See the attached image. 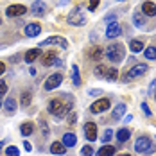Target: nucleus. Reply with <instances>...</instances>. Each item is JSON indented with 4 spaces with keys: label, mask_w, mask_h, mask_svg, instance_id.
Returning <instances> with one entry per match:
<instances>
[{
    "label": "nucleus",
    "mask_w": 156,
    "mask_h": 156,
    "mask_svg": "<svg viewBox=\"0 0 156 156\" xmlns=\"http://www.w3.org/2000/svg\"><path fill=\"white\" fill-rule=\"evenodd\" d=\"M0 108H2V102H0Z\"/></svg>",
    "instance_id": "obj_47"
},
{
    "label": "nucleus",
    "mask_w": 156,
    "mask_h": 156,
    "mask_svg": "<svg viewBox=\"0 0 156 156\" xmlns=\"http://www.w3.org/2000/svg\"><path fill=\"white\" fill-rule=\"evenodd\" d=\"M142 111H144V115L145 117H151L153 113H151V109H149V106H147V102H142Z\"/></svg>",
    "instance_id": "obj_35"
},
{
    "label": "nucleus",
    "mask_w": 156,
    "mask_h": 156,
    "mask_svg": "<svg viewBox=\"0 0 156 156\" xmlns=\"http://www.w3.org/2000/svg\"><path fill=\"white\" fill-rule=\"evenodd\" d=\"M88 54H90V59H94V61H99V59L102 58L104 50H102L101 47H92V48H90V52H88Z\"/></svg>",
    "instance_id": "obj_22"
},
{
    "label": "nucleus",
    "mask_w": 156,
    "mask_h": 156,
    "mask_svg": "<svg viewBox=\"0 0 156 156\" xmlns=\"http://www.w3.org/2000/svg\"><path fill=\"white\" fill-rule=\"evenodd\" d=\"M133 23H135L138 29H144V27H145V20H144V15H142V13H138V11H136V13H133Z\"/></svg>",
    "instance_id": "obj_23"
},
{
    "label": "nucleus",
    "mask_w": 156,
    "mask_h": 156,
    "mask_svg": "<svg viewBox=\"0 0 156 156\" xmlns=\"http://www.w3.org/2000/svg\"><path fill=\"white\" fill-rule=\"evenodd\" d=\"M97 156H115V147L113 145H102L99 151H97Z\"/></svg>",
    "instance_id": "obj_19"
},
{
    "label": "nucleus",
    "mask_w": 156,
    "mask_h": 156,
    "mask_svg": "<svg viewBox=\"0 0 156 156\" xmlns=\"http://www.w3.org/2000/svg\"><path fill=\"white\" fill-rule=\"evenodd\" d=\"M81 154H83V156H92V154H94V149H92V145H84V147L81 149Z\"/></svg>",
    "instance_id": "obj_33"
},
{
    "label": "nucleus",
    "mask_w": 156,
    "mask_h": 156,
    "mask_svg": "<svg viewBox=\"0 0 156 156\" xmlns=\"http://www.w3.org/2000/svg\"><path fill=\"white\" fill-rule=\"evenodd\" d=\"M122 156H131V154H122Z\"/></svg>",
    "instance_id": "obj_45"
},
{
    "label": "nucleus",
    "mask_w": 156,
    "mask_h": 156,
    "mask_svg": "<svg viewBox=\"0 0 156 156\" xmlns=\"http://www.w3.org/2000/svg\"><path fill=\"white\" fill-rule=\"evenodd\" d=\"M68 120H70V124H74V122H76V120H77V117H76V115H74V113H72V115H70V117H68Z\"/></svg>",
    "instance_id": "obj_40"
},
{
    "label": "nucleus",
    "mask_w": 156,
    "mask_h": 156,
    "mask_svg": "<svg viewBox=\"0 0 156 156\" xmlns=\"http://www.w3.org/2000/svg\"><path fill=\"white\" fill-rule=\"evenodd\" d=\"M0 25H2V18H0Z\"/></svg>",
    "instance_id": "obj_46"
},
{
    "label": "nucleus",
    "mask_w": 156,
    "mask_h": 156,
    "mask_svg": "<svg viewBox=\"0 0 156 156\" xmlns=\"http://www.w3.org/2000/svg\"><path fill=\"white\" fill-rule=\"evenodd\" d=\"M151 149H153V142H151L149 136H140L135 142V151L136 153H149Z\"/></svg>",
    "instance_id": "obj_4"
},
{
    "label": "nucleus",
    "mask_w": 156,
    "mask_h": 156,
    "mask_svg": "<svg viewBox=\"0 0 156 156\" xmlns=\"http://www.w3.org/2000/svg\"><path fill=\"white\" fill-rule=\"evenodd\" d=\"M129 136H131V131H129L127 127H122V129L117 133V140L119 142H127L129 140Z\"/></svg>",
    "instance_id": "obj_26"
},
{
    "label": "nucleus",
    "mask_w": 156,
    "mask_h": 156,
    "mask_svg": "<svg viewBox=\"0 0 156 156\" xmlns=\"http://www.w3.org/2000/svg\"><path fill=\"white\" fill-rule=\"evenodd\" d=\"M144 56L147 58V59H156V47H147L145 50H144Z\"/></svg>",
    "instance_id": "obj_29"
},
{
    "label": "nucleus",
    "mask_w": 156,
    "mask_h": 156,
    "mask_svg": "<svg viewBox=\"0 0 156 156\" xmlns=\"http://www.w3.org/2000/svg\"><path fill=\"white\" fill-rule=\"evenodd\" d=\"M72 106H74V101H72V99H70L66 104H63L61 99L56 97V99H52V101L48 102V113H52L56 119H63V117L68 113V109L72 108Z\"/></svg>",
    "instance_id": "obj_1"
},
{
    "label": "nucleus",
    "mask_w": 156,
    "mask_h": 156,
    "mask_svg": "<svg viewBox=\"0 0 156 156\" xmlns=\"http://www.w3.org/2000/svg\"><path fill=\"white\" fill-rule=\"evenodd\" d=\"M38 56H40V48H31V50H27L25 52V56H23V59L27 63H32L38 59Z\"/></svg>",
    "instance_id": "obj_20"
},
{
    "label": "nucleus",
    "mask_w": 156,
    "mask_h": 156,
    "mask_svg": "<svg viewBox=\"0 0 156 156\" xmlns=\"http://www.w3.org/2000/svg\"><path fill=\"white\" fill-rule=\"evenodd\" d=\"M43 65H45V66L58 65V54H56V52H47V54H43Z\"/></svg>",
    "instance_id": "obj_15"
},
{
    "label": "nucleus",
    "mask_w": 156,
    "mask_h": 156,
    "mask_svg": "<svg viewBox=\"0 0 156 156\" xmlns=\"http://www.w3.org/2000/svg\"><path fill=\"white\" fill-rule=\"evenodd\" d=\"M104 54H106V58H108L111 63H120L124 59L126 52H124V47L120 45V43H113V45H109L106 50H104Z\"/></svg>",
    "instance_id": "obj_2"
},
{
    "label": "nucleus",
    "mask_w": 156,
    "mask_h": 156,
    "mask_svg": "<svg viewBox=\"0 0 156 156\" xmlns=\"http://www.w3.org/2000/svg\"><path fill=\"white\" fill-rule=\"evenodd\" d=\"M115 18H117V15H108V16H106V20H108V22H111V20H115Z\"/></svg>",
    "instance_id": "obj_42"
},
{
    "label": "nucleus",
    "mask_w": 156,
    "mask_h": 156,
    "mask_svg": "<svg viewBox=\"0 0 156 156\" xmlns=\"http://www.w3.org/2000/svg\"><path fill=\"white\" fill-rule=\"evenodd\" d=\"M43 45H59V47H63V48L68 47L66 40L61 38V36H50V38H47L45 41H40V47H43Z\"/></svg>",
    "instance_id": "obj_8"
},
{
    "label": "nucleus",
    "mask_w": 156,
    "mask_h": 156,
    "mask_svg": "<svg viewBox=\"0 0 156 156\" xmlns=\"http://www.w3.org/2000/svg\"><path fill=\"white\" fill-rule=\"evenodd\" d=\"M149 70V66L147 65H144V63H138V65H135L129 72H127V76H126V79H136V77H142L145 72Z\"/></svg>",
    "instance_id": "obj_5"
},
{
    "label": "nucleus",
    "mask_w": 156,
    "mask_h": 156,
    "mask_svg": "<svg viewBox=\"0 0 156 156\" xmlns=\"http://www.w3.org/2000/svg\"><path fill=\"white\" fill-rule=\"evenodd\" d=\"M61 83H63V74L56 72V74H52V76H48L47 77L45 84H43V88H45L47 92H52V90H56Z\"/></svg>",
    "instance_id": "obj_3"
},
{
    "label": "nucleus",
    "mask_w": 156,
    "mask_h": 156,
    "mask_svg": "<svg viewBox=\"0 0 156 156\" xmlns=\"http://www.w3.org/2000/svg\"><path fill=\"white\" fill-rule=\"evenodd\" d=\"M65 151H66V147L63 145V142H54L52 145H50V153L54 156H61L65 154Z\"/></svg>",
    "instance_id": "obj_16"
},
{
    "label": "nucleus",
    "mask_w": 156,
    "mask_h": 156,
    "mask_svg": "<svg viewBox=\"0 0 156 156\" xmlns=\"http://www.w3.org/2000/svg\"><path fill=\"white\" fill-rule=\"evenodd\" d=\"M66 22L72 23V25H84L86 23V16L83 15L79 9H76V11H72L70 15L66 16Z\"/></svg>",
    "instance_id": "obj_6"
},
{
    "label": "nucleus",
    "mask_w": 156,
    "mask_h": 156,
    "mask_svg": "<svg viewBox=\"0 0 156 156\" xmlns=\"http://www.w3.org/2000/svg\"><path fill=\"white\" fill-rule=\"evenodd\" d=\"M129 48H131L133 52H140V50H144V41L133 40V41H129Z\"/></svg>",
    "instance_id": "obj_27"
},
{
    "label": "nucleus",
    "mask_w": 156,
    "mask_h": 156,
    "mask_svg": "<svg viewBox=\"0 0 156 156\" xmlns=\"http://www.w3.org/2000/svg\"><path fill=\"white\" fill-rule=\"evenodd\" d=\"M90 95H101V90H90Z\"/></svg>",
    "instance_id": "obj_43"
},
{
    "label": "nucleus",
    "mask_w": 156,
    "mask_h": 156,
    "mask_svg": "<svg viewBox=\"0 0 156 156\" xmlns=\"http://www.w3.org/2000/svg\"><path fill=\"white\" fill-rule=\"evenodd\" d=\"M109 106H111V102L108 99H99V101H95L94 104L90 106V111L92 113H102V111L109 109Z\"/></svg>",
    "instance_id": "obj_7"
},
{
    "label": "nucleus",
    "mask_w": 156,
    "mask_h": 156,
    "mask_svg": "<svg viewBox=\"0 0 156 156\" xmlns=\"http://www.w3.org/2000/svg\"><path fill=\"white\" fill-rule=\"evenodd\" d=\"M72 83H74V86H81V76H79L77 65H72Z\"/></svg>",
    "instance_id": "obj_24"
},
{
    "label": "nucleus",
    "mask_w": 156,
    "mask_h": 156,
    "mask_svg": "<svg viewBox=\"0 0 156 156\" xmlns=\"http://www.w3.org/2000/svg\"><path fill=\"white\" fill-rule=\"evenodd\" d=\"M124 113H126V104L120 102V104H117L115 109H113V119H115V120H120V119L124 117Z\"/></svg>",
    "instance_id": "obj_21"
},
{
    "label": "nucleus",
    "mask_w": 156,
    "mask_h": 156,
    "mask_svg": "<svg viewBox=\"0 0 156 156\" xmlns=\"http://www.w3.org/2000/svg\"><path fill=\"white\" fill-rule=\"evenodd\" d=\"M5 94H7V83L5 81H0V97H4Z\"/></svg>",
    "instance_id": "obj_34"
},
{
    "label": "nucleus",
    "mask_w": 156,
    "mask_h": 156,
    "mask_svg": "<svg viewBox=\"0 0 156 156\" xmlns=\"http://www.w3.org/2000/svg\"><path fill=\"white\" fill-rule=\"evenodd\" d=\"M84 136L90 142L97 140V126H95L94 122H86V124H84Z\"/></svg>",
    "instance_id": "obj_10"
},
{
    "label": "nucleus",
    "mask_w": 156,
    "mask_h": 156,
    "mask_svg": "<svg viewBox=\"0 0 156 156\" xmlns=\"http://www.w3.org/2000/svg\"><path fill=\"white\" fill-rule=\"evenodd\" d=\"M31 99H32V95L29 94V92H23V94H22V106L27 108V106L31 104Z\"/></svg>",
    "instance_id": "obj_30"
},
{
    "label": "nucleus",
    "mask_w": 156,
    "mask_h": 156,
    "mask_svg": "<svg viewBox=\"0 0 156 156\" xmlns=\"http://www.w3.org/2000/svg\"><path fill=\"white\" fill-rule=\"evenodd\" d=\"M4 108L7 111V115H13L16 111V101L15 97H9V99H5V102H4Z\"/></svg>",
    "instance_id": "obj_18"
},
{
    "label": "nucleus",
    "mask_w": 156,
    "mask_h": 156,
    "mask_svg": "<svg viewBox=\"0 0 156 156\" xmlns=\"http://www.w3.org/2000/svg\"><path fill=\"white\" fill-rule=\"evenodd\" d=\"M111 136H113V131H111V129H106V131H104V135H102V142H109Z\"/></svg>",
    "instance_id": "obj_36"
},
{
    "label": "nucleus",
    "mask_w": 156,
    "mask_h": 156,
    "mask_svg": "<svg viewBox=\"0 0 156 156\" xmlns=\"http://www.w3.org/2000/svg\"><path fill=\"white\" fill-rule=\"evenodd\" d=\"M18 59H20L18 56H11V61H13V63H16V61H18Z\"/></svg>",
    "instance_id": "obj_44"
},
{
    "label": "nucleus",
    "mask_w": 156,
    "mask_h": 156,
    "mask_svg": "<svg viewBox=\"0 0 156 156\" xmlns=\"http://www.w3.org/2000/svg\"><path fill=\"white\" fill-rule=\"evenodd\" d=\"M142 13L147 16H154L156 15V4L153 2H144V5H142Z\"/></svg>",
    "instance_id": "obj_17"
},
{
    "label": "nucleus",
    "mask_w": 156,
    "mask_h": 156,
    "mask_svg": "<svg viewBox=\"0 0 156 156\" xmlns=\"http://www.w3.org/2000/svg\"><path fill=\"white\" fill-rule=\"evenodd\" d=\"M7 16H22L27 13V7L25 5H20V4H16V5H9L7 7Z\"/></svg>",
    "instance_id": "obj_12"
},
{
    "label": "nucleus",
    "mask_w": 156,
    "mask_h": 156,
    "mask_svg": "<svg viewBox=\"0 0 156 156\" xmlns=\"http://www.w3.org/2000/svg\"><path fill=\"white\" fill-rule=\"evenodd\" d=\"M120 34H122V29H120V25H119L117 22L109 23L108 27H106V38H109V40H113V38H119Z\"/></svg>",
    "instance_id": "obj_9"
},
{
    "label": "nucleus",
    "mask_w": 156,
    "mask_h": 156,
    "mask_svg": "<svg viewBox=\"0 0 156 156\" xmlns=\"http://www.w3.org/2000/svg\"><path fill=\"white\" fill-rule=\"evenodd\" d=\"M61 142H63L65 147H74V145L77 144V136H76V133H65Z\"/></svg>",
    "instance_id": "obj_13"
},
{
    "label": "nucleus",
    "mask_w": 156,
    "mask_h": 156,
    "mask_svg": "<svg viewBox=\"0 0 156 156\" xmlns=\"http://www.w3.org/2000/svg\"><path fill=\"white\" fill-rule=\"evenodd\" d=\"M32 131H34V126H32V122H23V124L20 126V133H22L23 136H29Z\"/></svg>",
    "instance_id": "obj_25"
},
{
    "label": "nucleus",
    "mask_w": 156,
    "mask_h": 156,
    "mask_svg": "<svg viewBox=\"0 0 156 156\" xmlns=\"http://www.w3.org/2000/svg\"><path fill=\"white\" fill-rule=\"evenodd\" d=\"M97 5H99V0H90V5L88 7H90V11H94Z\"/></svg>",
    "instance_id": "obj_37"
},
{
    "label": "nucleus",
    "mask_w": 156,
    "mask_h": 156,
    "mask_svg": "<svg viewBox=\"0 0 156 156\" xmlns=\"http://www.w3.org/2000/svg\"><path fill=\"white\" fill-rule=\"evenodd\" d=\"M5 154L7 156H20V149L15 147V145H9V147L5 149Z\"/></svg>",
    "instance_id": "obj_31"
},
{
    "label": "nucleus",
    "mask_w": 156,
    "mask_h": 156,
    "mask_svg": "<svg viewBox=\"0 0 156 156\" xmlns=\"http://www.w3.org/2000/svg\"><path fill=\"white\" fill-rule=\"evenodd\" d=\"M23 147H25V151H29V153L32 151V145L29 144V142H23Z\"/></svg>",
    "instance_id": "obj_39"
},
{
    "label": "nucleus",
    "mask_w": 156,
    "mask_h": 156,
    "mask_svg": "<svg viewBox=\"0 0 156 156\" xmlns=\"http://www.w3.org/2000/svg\"><path fill=\"white\" fill-rule=\"evenodd\" d=\"M119 2H122V0H119Z\"/></svg>",
    "instance_id": "obj_48"
},
{
    "label": "nucleus",
    "mask_w": 156,
    "mask_h": 156,
    "mask_svg": "<svg viewBox=\"0 0 156 156\" xmlns=\"http://www.w3.org/2000/svg\"><path fill=\"white\" fill-rule=\"evenodd\" d=\"M40 32H41V25L36 23V22H32V23H27V25H25V36H29V38H36Z\"/></svg>",
    "instance_id": "obj_11"
},
{
    "label": "nucleus",
    "mask_w": 156,
    "mask_h": 156,
    "mask_svg": "<svg viewBox=\"0 0 156 156\" xmlns=\"http://www.w3.org/2000/svg\"><path fill=\"white\" fill-rule=\"evenodd\" d=\"M4 72H5V63H2V61H0V76H2Z\"/></svg>",
    "instance_id": "obj_41"
},
{
    "label": "nucleus",
    "mask_w": 156,
    "mask_h": 156,
    "mask_svg": "<svg viewBox=\"0 0 156 156\" xmlns=\"http://www.w3.org/2000/svg\"><path fill=\"white\" fill-rule=\"evenodd\" d=\"M45 9H47V7H45V4H43V2H40V0H36V2L31 5V13H32V15H36V16H43V15H45Z\"/></svg>",
    "instance_id": "obj_14"
},
{
    "label": "nucleus",
    "mask_w": 156,
    "mask_h": 156,
    "mask_svg": "<svg viewBox=\"0 0 156 156\" xmlns=\"http://www.w3.org/2000/svg\"><path fill=\"white\" fill-rule=\"evenodd\" d=\"M104 77L108 79V81H117V77H119V72H117V68H106V74H104Z\"/></svg>",
    "instance_id": "obj_28"
},
{
    "label": "nucleus",
    "mask_w": 156,
    "mask_h": 156,
    "mask_svg": "<svg viewBox=\"0 0 156 156\" xmlns=\"http://www.w3.org/2000/svg\"><path fill=\"white\" fill-rule=\"evenodd\" d=\"M41 131H43V135H45V136L48 135V127H47V122H41Z\"/></svg>",
    "instance_id": "obj_38"
},
{
    "label": "nucleus",
    "mask_w": 156,
    "mask_h": 156,
    "mask_svg": "<svg viewBox=\"0 0 156 156\" xmlns=\"http://www.w3.org/2000/svg\"><path fill=\"white\" fill-rule=\"evenodd\" d=\"M94 74H95V77H104L106 68H104L102 65H97V66H95V70H94Z\"/></svg>",
    "instance_id": "obj_32"
}]
</instances>
